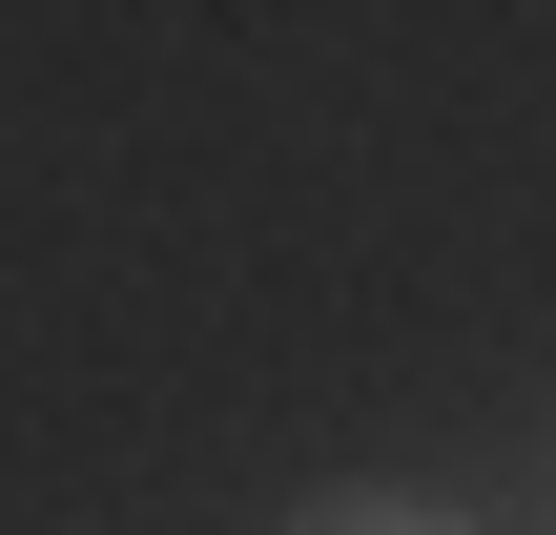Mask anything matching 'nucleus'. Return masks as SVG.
I'll return each mask as SVG.
<instances>
[{"instance_id": "f257e3e1", "label": "nucleus", "mask_w": 556, "mask_h": 535, "mask_svg": "<svg viewBox=\"0 0 556 535\" xmlns=\"http://www.w3.org/2000/svg\"><path fill=\"white\" fill-rule=\"evenodd\" d=\"M268 535H475L454 495H392V474H330V495H289Z\"/></svg>"}]
</instances>
